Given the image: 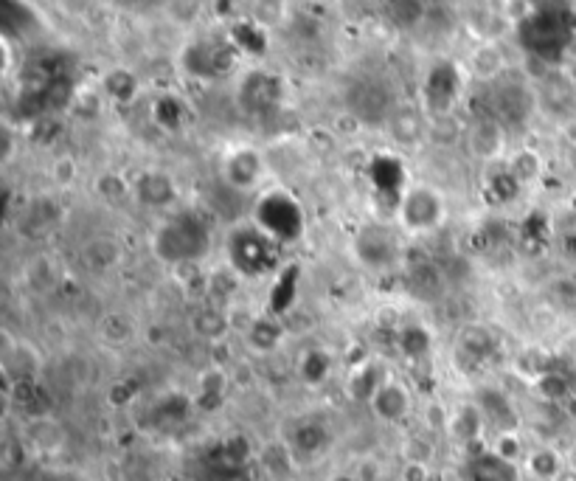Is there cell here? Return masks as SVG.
Wrapping results in <instances>:
<instances>
[{
	"label": "cell",
	"instance_id": "6da1fadb",
	"mask_svg": "<svg viewBox=\"0 0 576 481\" xmlns=\"http://www.w3.org/2000/svg\"><path fill=\"white\" fill-rule=\"evenodd\" d=\"M576 31V15L568 6L543 3L517 23V40L532 54V60L560 62L565 48L571 46Z\"/></svg>",
	"mask_w": 576,
	"mask_h": 481
},
{
	"label": "cell",
	"instance_id": "7a4b0ae2",
	"mask_svg": "<svg viewBox=\"0 0 576 481\" xmlns=\"http://www.w3.org/2000/svg\"><path fill=\"white\" fill-rule=\"evenodd\" d=\"M155 251L166 262H197L208 251V228L194 214H180L155 234Z\"/></svg>",
	"mask_w": 576,
	"mask_h": 481
},
{
	"label": "cell",
	"instance_id": "3957f363",
	"mask_svg": "<svg viewBox=\"0 0 576 481\" xmlns=\"http://www.w3.org/2000/svg\"><path fill=\"white\" fill-rule=\"evenodd\" d=\"M259 223L265 228V234L270 240H296L304 228V217L301 209L296 206V200L284 195H270L259 203Z\"/></svg>",
	"mask_w": 576,
	"mask_h": 481
},
{
	"label": "cell",
	"instance_id": "277c9868",
	"mask_svg": "<svg viewBox=\"0 0 576 481\" xmlns=\"http://www.w3.org/2000/svg\"><path fill=\"white\" fill-rule=\"evenodd\" d=\"M489 119L501 124H520L532 110V93L515 79H495L487 93Z\"/></svg>",
	"mask_w": 576,
	"mask_h": 481
},
{
	"label": "cell",
	"instance_id": "5b68a950",
	"mask_svg": "<svg viewBox=\"0 0 576 481\" xmlns=\"http://www.w3.org/2000/svg\"><path fill=\"white\" fill-rule=\"evenodd\" d=\"M231 262L234 268L248 276H259L273 265V245L265 231L242 228L231 237Z\"/></svg>",
	"mask_w": 576,
	"mask_h": 481
},
{
	"label": "cell",
	"instance_id": "8992f818",
	"mask_svg": "<svg viewBox=\"0 0 576 481\" xmlns=\"http://www.w3.org/2000/svg\"><path fill=\"white\" fill-rule=\"evenodd\" d=\"M349 107L355 110V116L360 121H377L385 119L388 107H391V93L380 82H369V79H357L349 91Z\"/></svg>",
	"mask_w": 576,
	"mask_h": 481
},
{
	"label": "cell",
	"instance_id": "52a82bcc",
	"mask_svg": "<svg viewBox=\"0 0 576 481\" xmlns=\"http://www.w3.org/2000/svg\"><path fill=\"white\" fill-rule=\"evenodd\" d=\"M402 220L411 228H433L442 220V200L430 189H414L402 197Z\"/></svg>",
	"mask_w": 576,
	"mask_h": 481
},
{
	"label": "cell",
	"instance_id": "ba28073f",
	"mask_svg": "<svg viewBox=\"0 0 576 481\" xmlns=\"http://www.w3.org/2000/svg\"><path fill=\"white\" fill-rule=\"evenodd\" d=\"M458 91H461L458 71L450 62H439V65L430 71L428 82H425V96H428L430 107H433L436 113H447L458 99Z\"/></svg>",
	"mask_w": 576,
	"mask_h": 481
},
{
	"label": "cell",
	"instance_id": "9c48e42d",
	"mask_svg": "<svg viewBox=\"0 0 576 481\" xmlns=\"http://www.w3.org/2000/svg\"><path fill=\"white\" fill-rule=\"evenodd\" d=\"M540 99H543V105H546L551 113H557V116H565V119L576 116V88L574 82H571V74L543 76V79H540Z\"/></svg>",
	"mask_w": 576,
	"mask_h": 481
},
{
	"label": "cell",
	"instance_id": "30bf717a",
	"mask_svg": "<svg viewBox=\"0 0 576 481\" xmlns=\"http://www.w3.org/2000/svg\"><path fill=\"white\" fill-rule=\"evenodd\" d=\"M239 96H242V105L253 110V113L270 110V107L279 102V79H273V76L267 74L245 76Z\"/></svg>",
	"mask_w": 576,
	"mask_h": 481
},
{
	"label": "cell",
	"instance_id": "8fae6325",
	"mask_svg": "<svg viewBox=\"0 0 576 481\" xmlns=\"http://www.w3.org/2000/svg\"><path fill=\"white\" fill-rule=\"evenodd\" d=\"M470 481H517V465L501 459L495 451H484L470 459Z\"/></svg>",
	"mask_w": 576,
	"mask_h": 481
},
{
	"label": "cell",
	"instance_id": "7c38bea8",
	"mask_svg": "<svg viewBox=\"0 0 576 481\" xmlns=\"http://www.w3.org/2000/svg\"><path fill=\"white\" fill-rule=\"evenodd\" d=\"M503 150V124L501 121L478 119L470 127V152L478 158H495Z\"/></svg>",
	"mask_w": 576,
	"mask_h": 481
},
{
	"label": "cell",
	"instance_id": "4fadbf2b",
	"mask_svg": "<svg viewBox=\"0 0 576 481\" xmlns=\"http://www.w3.org/2000/svg\"><path fill=\"white\" fill-rule=\"evenodd\" d=\"M357 254L363 256L366 265H391L394 256H397V248H394V240L385 234V231H363L357 237Z\"/></svg>",
	"mask_w": 576,
	"mask_h": 481
},
{
	"label": "cell",
	"instance_id": "5bb4252c",
	"mask_svg": "<svg viewBox=\"0 0 576 481\" xmlns=\"http://www.w3.org/2000/svg\"><path fill=\"white\" fill-rule=\"evenodd\" d=\"M371 406L377 411V417L385 422H399L408 414V391L399 389L394 383H383V389L374 394Z\"/></svg>",
	"mask_w": 576,
	"mask_h": 481
},
{
	"label": "cell",
	"instance_id": "9a60e30c",
	"mask_svg": "<svg viewBox=\"0 0 576 481\" xmlns=\"http://www.w3.org/2000/svg\"><path fill=\"white\" fill-rule=\"evenodd\" d=\"M259 178V158L253 152H237L225 164V181L231 189H251Z\"/></svg>",
	"mask_w": 576,
	"mask_h": 481
},
{
	"label": "cell",
	"instance_id": "2e32d148",
	"mask_svg": "<svg viewBox=\"0 0 576 481\" xmlns=\"http://www.w3.org/2000/svg\"><path fill=\"white\" fill-rule=\"evenodd\" d=\"M135 192H138V197H141L144 203H149V206H166V203L175 200V186H172V181H169L163 172H147V175L138 181Z\"/></svg>",
	"mask_w": 576,
	"mask_h": 481
},
{
	"label": "cell",
	"instance_id": "e0dca14e",
	"mask_svg": "<svg viewBox=\"0 0 576 481\" xmlns=\"http://www.w3.org/2000/svg\"><path fill=\"white\" fill-rule=\"evenodd\" d=\"M470 68H473V74L478 76V79L495 82V79H501L503 54L492 46V43H484V46H478L473 54H470Z\"/></svg>",
	"mask_w": 576,
	"mask_h": 481
},
{
	"label": "cell",
	"instance_id": "ac0fdd59",
	"mask_svg": "<svg viewBox=\"0 0 576 481\" xmlns=\"http://www.w3.org/2000/svg\"><path fill=\"white\" fill-rule=\"evenodd\" d=\"M411 287H414L416 296L422 299H436L444 290V276L436 265L430 262H419L411 268Z\"/></svg>",
	"mask_w": 576,
	"mask_h": 481
},
{
	"label": "cell",
	"instance_id": "d6986e66",
	"mask_svg": "<svg viewBox=\"0 0 576 481\" xmlns=\"http://www.w3.org/2000/svg\"><path fill=\"white\" fill-rule=\"evenodd\" d=\"M104 91H107V96L113 102L130 105L135 99V93H138V79L127 68H116V71H110V74L104 76Z\"/></svg>",
	"mask_w": 576,
	"mask_h": 481
},
{
	"label": "cell",
	"instance_id": "ffe728a7",
	"mask_svg": "<svg viewBox=\"0 0 576 481\" xmlns=\"http://www.w3.org/2000/svg\"><path fill=\"white\" fill-rule=\"evenodd\" d=\"M481 403H484V414L501 428L503 434H509V431L515 428V411H512L509 400H506L503 394H498V391H484V394H481Z\"/></svg>",
	"mask_w": 576,
	"mask_h": 481
},
{
	"label": "cell",
	"instance_id": "44dd1931",
	"mask_svg": "<svg viewBox=\"0 0 576 481\" xmlns=\"http://www.w3.org/2000/svg\"><path fill=\"white\" fill-rule=\"evenodd\" d=\"M326 445V431L324 425L318 422H301L296 431H293V448L301 453H318Z\"/></svg>",
	"mask_w": 576,
	"mask_h": 481
},
{
	"label": "cell",
	"instance_id": "7402d4cb",
	"mask_svg": "<svg viewBox=\"0 0 576 481\" xmlns=\"http://www.w3.org/2000/svg\"><path fill=\"white\" fill-rule=\"evenodd\" d=\"M529 470L537 479H557L562 473V459L548 448H540L529 456Z\"/></svg>",
	"mask_w": 576,
	"mask_h": 481
},
{
	"label": "cell",
	"instance_id": "603a6c76",
	"mask_svg": "<svg viewBox=\"0 0 576 481\" xmlns=\"http://www.w3.org/2000/svg\"><path fill=\"white\" fill-rule=\"evenodd\" d=\"M374 181L377 186L388 192V195H394L399 189V183H402V166L394 161V158H380L377 164H374Z\"/></svg>",
	"mask_w": 576,
	"mask_h": 481
},
{
	"label": "cell",
	"instance_id": "cb8c5ba5",
	"mask_svg": "<svg viewBox=\"0 0 576 481\" xmlns=\"http://www.w3.org/2000/svg\"><path fill=\"white\" fill-rule=\"evenodd\" d=\"M461 346H464L467 355L484 358V355H489V349H492V335H489L484 327H467V330L461 332Z\"/></svg>",
	"mask_w": 576,
	"mask_h": 481
},
{
	"label": "cell",
	"instance_id": "d4e9b609",
	"mask_svg": "<svg viewBox=\"0 0 576 481\" xmlns=\"http://www.w3.org/2000/svg\"><path fill=\"white\" fill-rule=\"evenodd\" d=\"M194 327L200 335H206V338H217L225 332V316H222L220 310H214V307H203L197 316H194Z\"/></svg>",
	"mask_w": 576,
	"mask_h": 481
},
{
	"label": "cell",
	"instance_id": "484cf974",
	"mask_svg": "<svg viewBox=\"0 0 576 481\" xmlns=\"http://www.w3.org/2000/svg\"><path fill=\"white\" fill-rule=\"evenodd\" d=\"M119 262V248L110 240H96L88 245V265L96 268H110Z\"/></svg>",
	"mask_w": 576,
	"mask_h": 481
},
{
	"label": "cell",
	"instance_id": "4316f807",
	"mask_svg": "<svg viewBox=\"0 0 576 481\" xmlns=\"http://www.w3.org/2000/svg\"><path fill=\"white\" fill-rule=\"evenodd\" d=\"M293 299H296V271H287L279 285L273 287L270 301H273V310H276V313H284V310L293 304Z\"/></svg>",
	"mask_w": 576,
	"mask_h": 481
},
{
	"label": "cell",
	"instance_id": "83f0119b",
	"mask_svg": "<svg viewBox=\"0 0 576 481\" xmlns=\"http://www.w3.org/2000/svg\"><path fill=\"white\" fill-rule=\"evenodd\" d=\"M399 346H402V352H405V355L419 358V355H425V352H428L430 335L425 330H419V327H408V330L399 335Z\"/></svg>",
	"mask_w": 576,
	"mask_h": 481
},
{
	"label": "cell",
	"instance_id": "f1b7e54d",
	"mask_svg": "<svg viewBox=\"0 0 576 481\" xmlns=\"http://www.w3.org/2000/svg\"><path fill=\"white\" fill-rule=\"evenodd\" d=\"M234 43H237L242 51H248V54H262L265 51V37H262V31H256L248 23H239L237 29H234Z\"/></svg>",
	"mask_w": 576,
	"mask_h": 481
},
{
	"label": "cell",
	"instance_id": "f546056e",
	"mask_svg": "<svg viewBox=\"0 0 576 481\" xmlns=\"http://www.w3.org/2000/svg\"><path fill=\"white\" fill-rule=\"evenodd\" d=\"M450 431H453L458 439H464V442H473V436L478 434V414H473L470 408L461 411L456 420H450Z\"/></svg>",
	"mask_w": 576,
	"mask_h": 481
},
{
	"label": "cell",
	"instance_id": "4dcf8cb0",
	"mask_svg": "<svg viewBox=\"0 0 576 481\" xmlns=\"http://www.w3.org/2000/svg\"><path fill=\"white\" fill-rule=\"evenodd\" d=\"M537 172H540V158L534 152H520L515 158V164H512V175L517 178V183L532 181Z\"/></svg>",
	"mask_w": 576,
	"mask_h": 481
},
{
	"label": "cell",
	"instance_id": "1f68e13d",
	"mask_svg": "<svg viewBox=\"0 0 576 481\" xmlns=\"http://www.w3.org/2000/svg\"><path fill=\"white\" fill-rule=\"evenodd\" d=\"M540 389H543V394H546L548 400H562V397H568V380L562 375H557V372H551V375H543V380H540Z\"/></svg>",
	"mask_w": 576,
	"mask_h": 481
},
{
	"label": "cell",
	"instance_id": "d6a6232c",
	"mask_svg": "<svg viewBox=\"0 0 576 481\" xmlns=\"http://www.w3.org/2000/svg\"><path fill=\"white\" fill-rule=\"evenodd\" d=\"M326 372H329V358H326V355H321V352L310 355V358H307V363H304V375H307V380L321 383V380L326 377Z\"/></svg>",
	"mask_w": 576,
	"mask_h": 481
},
{
	"label": "cell",
	"instance_id": "836d02e7",
	"mask_svg": "<svg viewBox=\"0 0 576 481\" xmlns=\"http://www.w3.org/2000/svg\"><path fill=\"white\" fill-rule=\"evenodd\" d=\"M155 116H158V121H161L163 127H175L180 121V105L175 102V99H163V102H158V107H155Z\"/></svg>",
	"mask_w": 576,
	"mask_h": 481
},
{
	"label": "cell",
	"instance_id": "e575fe53",
	"mask_svg": "<svg viewBox=\"0 0 576 481\" xmlns=\"http://www.w3.org/2000/svg\"><path fill=\"white\" fill-rule=\"evenodd\" d=\"M402 481H430L428 465H416V462H408L405 470H402Z\"/></svg>",
	"mask_w": 576,
	"mask_h": 481
},
{
	"label": "cell",
	"instance_id": "d590c367",
	"mask_svg": "<svg viewBox=\"0 0 576 481\" xmlns=\"http://www.w3.org/2000/svg\"><path fill=\"white\" fill-rule=\"evenodd\" d=\"M562 136H565V141H568L571 147H576V116L562 121Z\"/></svg>",
	"mask_w": 576,
	"mask_h": 481
},
{
	"label": "cell",
	"instance_id": "8d00e7d4",
	"mask_svg": "<svg viewBox=\"0 0 576 481\" xmlns=\"http://www.w3.org/2000/svg\"><path fill=\"white\" fill-rule=\"evenodd\" d=\"M565 465L571 467V470H574V473H576V445H574V448H571V451H568V456H565Z\"/></svg>",
	"mask_w": 576,
	"mask_h": 481
},
{
	"label": "cell",
	"instance_id": "74e56055",
	"mask_svg": "<svg viewBox=\"0 0 576 481\" xmlns=\"http://www.w3.org/2000/svg\"><path fill=\"white\" fill-rule=\"evenodd\" d=\"M571 82H574V88H576V65L571 68Z\"/></svg>",
	"mask_w": 576,
	"mask_h": 481
},
{
	"label": "cell",
	"instance_id": "f35d334b",
	"mask_svg": "<svg viewBox=\"0 0 576 481\" xmlns=\"http://www.w3.org/2000/svg\"><path fill=\"white\" fill-rule=\"evenodd\" d=\"M335 481H357V479H346V476H340V479H335Z\"/></svg>",
	"mask_w": 576,
	"mask_h": 481
}]
</instances>
